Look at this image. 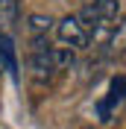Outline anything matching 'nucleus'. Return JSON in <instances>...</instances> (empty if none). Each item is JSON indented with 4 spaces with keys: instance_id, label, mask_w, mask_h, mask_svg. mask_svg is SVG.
Returning <instances> with one entry per match:
<instances>
[{
    "instance_id": "nucleus-1",
    "label": "nucleus",
    "mask_w": 126,
    "mask_h": 129,
    "mask_svg": "<svg viewBox=\"0 0 126 129\" xmlns=\"http://www.w3.org/2000/svg\"><path fill=\"white\" fill-rule=\"evenodd\" d=\"M76 18L82 21V26L91 35V44H94V41H103L117 26L120 6H117V0H91L88 6H82L76 12Z\"/></svg>"
},
{
    "instance_id": "nucleus-2",
    "label": "nucleus",
    "mask_w": 126,
    "mask_h": 129,
    "mask_svg": "<svg viewBox=\"0 0 126 129\" xmlns=\"http://www.w3.org/2000/svg\"><path fill=\"white\" fill-rule=\"evenodd\" d=\"M56 38L62 41V47H68V50L91 47V35H88V29L82 26V21L76 15H68L56 24Z\"/></svg>"
},
{
    "instance_id": "nucleus-3",
    "label": "nucleus",
    "mask_w": 126,
    "mask_h": 129,
    "mask_svg": "<svg viewBox=\"0 0 126 129\" xmlns=\"http://www.w3.org/2000/svg\"><path fill=\"white\" fill-rule=\"evenodd\" d=\"M123 100H126V76H114V79H111V85H109L106 100L100 103V120H109V114L114 112Z\"/></svg>"
},
{
    "instance_id": "nucleus-4",
    "label": "nucleus",
    "mask_w": 126,
    "mask_h": 129,
    "mask_svg": "<svg viewBox=\"0 0 126 129\" xmlns=\"http://www.w3.org/2000/svg\"><path fill=\"white\" fill-rule=\"evenodd\" d=\"M21 12V0H0V35H9L12 24L18 21Z\"/></svg>"
},
{
    "instance_id": "nucleus-5",
    "label": "nucleus",
    "mask_w": 126,
    "mask_h": 129,
    "mask_svg": "<svg viewBox=\"0 0 126 129\" xmlns=\"http://www.w3.org/2000/svg\"><path fill=\"white\" fill-rule=\"evenodd\" d=\"M0 62H3V71L18 76V56H15V44L9 35H0Z\"/></svg>"
},
{
    "instance_id": "nucleus-6",
    "label": "nucleus",
    "mask_w": 126,
    "mask_h": 129,
    "mask_svg": "<svg viewBox=\"0 0 126 129\" xmlns=\"http://www.w3.org/2000/svg\"><path fill=\"white\" fill-rule=\"evenodd\" d=\"M0 73H3V62H0Z\"/></svg>"
}]
</instances>
